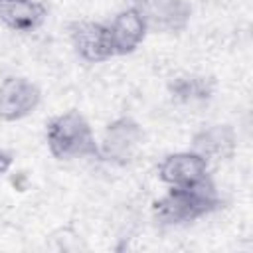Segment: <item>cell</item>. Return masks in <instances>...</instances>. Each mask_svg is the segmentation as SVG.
<instances>
[{
  "label": "cell",
  "mask_w": 253,
  "mask_h": 253,
  "mask_svg": "<svg viewBox=\"0 0 253 253\" xmlns=\"http://www.w3.org/2000/svg\"><path fill=\"white\" fill-rule=\"evenodd\" d=\"M221 204L213 182L208 180L196 186L170 188L152 204V215L160 225L180 227L217 211Z\"/></svg>",
  "instance_id": "6da1fadb"
},
{
  "label": "cell",
  "mask_w": 253,
  "mask_h": 253,
  "mask_svg": "<svg viewBox=\"0 0 253 253\" xmlns=\"http://www.w3.org/2000/svg\"><path fill=\"white\" fill-rule=\"evenodd\" d=\"M45 144L55 160H99V140L85 115H81L77 109H69L47 121Z\"/></svg>",
  "instance_id": "7a4b0ae2"
},
{
  "label": "cell",
  "mask_w": 253,
  "mask_h": 253,
  "mask_svg": "<svg viewBox=\"0 0 253 253\" xmlns=\"http://www.w3.org/2000/svg\"><path fill=\"white\" fill-rule=\"evenodd\" d=\"M144 142V130L132 117H119L111 121L99 140V160L126 166L136 158Z\"/></svg>",
  "instance_id": "3957f363"
},
{
  "label": "cell",
  "mask_w": 253,
  "mask_h": 253,
  "mask_svg": "<svg viewBox=\"0 0 253 253\" xmlns=\"http://www.w3.org/2000/svg\"><path fill=\"white\" fill-rule=\"evenodd\" d=\"M69 42L75 55L85 63H105L115 55L109 24L79 20L69 24Z\"/></svg>",
  "instance_id": "277c9868"
},
{
  "label": "cell",
  "mask_w": 253,
  "mask_h": 253,
  "mask_svg": "<svg viewBox=\"0 0 253 253\" xmlns=\"http://www.w3.org/2000/svg\"><path fill=\"white\" fill-rule=\"evenodd\" d=\"M156 174L160 182H164L170 188H186V186H196L211 180L210 162L198 152H194L192 148L166 154L160 160Z\"/></svg>",
  "instance_id": "5b68a950"
},
{
  "label": "cell",
  "mask_w": 253,
  "mask_h": 253,
  "mask_svg": "<svg viewBox=\"0 0 253 253\" xmlns=\"http://www.w3.org/2000/svg\"><path fill=\"white\" fill-rule=\"evenodd\" d=\"M42 103L40 87L22 75H10L0 83V121L16 123L30 117Z\"/></svg>",
  "instance_id": "8992f818"
},
{
  "label": "cell",
  "mask_w": 253,
  "mask_h": 253,
  "mask_svg": "<svg viewBox=\"0 0 253 253\" xmlns=\"http://www.w3.org/2000/svg\"><path fill=\"white\" fill-rule=\"evenodd\" d=\"M148 24V30L178 34L184 32L192 18V6L188 0H130Z\"/></svg>",
  "instance_id": "52a82bcc"
},
{
  "label": "cell",
  "mask_w": 253,
  "mask_h": 253,
  "mask_svg": "<svg viewBox=\"0 0 253 253\" xmlns=\"http://www.w3.org/2000/svg\"><path fill=\"white\" fill-rule=\"evenodd\" d=\"M148 32H150L148 24L136 8L126 6L121 12H117V16L109 24V34H111L115 55H128L136 51L138 45L146 40Z\"/></svg>",
  "instance_id": "ba28073f"
},
{
  "label": "cell",
  "mask_w": 253,
  "mask_h": 253,
  "mask_svg": "<svg viewBox=\"0 0 253 253\" xmlns=\"http://www.w3.org/2000/svg\"><path fill=\"white\" fill-rule=\"evenodd\" d=\"M192 150L208 162L229 160L237 150V132L227 123L208 125L192 136Z\"/></svg>",
  "instance_id": "9c48e42d"
},
{
  "label": "cell",
  "mask_w": 253,
  "mask_h": 253,
  "mask_svg": "<svg viewBox=\"0 0 253 253\" xmlns=\"http://www.w3.org/2000/svg\"><path fill=\"white\" fill-rule=\"evenodd\" d=\"M47 6L40 0H0V22L18 34H32L47 20Z\"/></svg>",
  "instance_id": "30bf717a"
},
{
  "label": "cell",
  "mask_w": 253,
  "mask_h": 253,
  "mask_svg": "<svg viewBox=\"0 0 253 253\" xmlns=\"http://www.w3.org/2000/svg\"><path fill=\"white\" fill-rule=\"evenodd\" d=\"M168 91L176 101H182V103L204 101L211 97L213 81L208 77H200V75H184V77L172 79L168 85Z\"/></svg>",
  "instance_id": "8fae6325"
},
{
  "label": "cell",
  "mask_w": 253,
  "mask_h": 253,
  "mask_svg": "<svg viewBox=\"0 0 253 253\" xmlns=\"http://www.w3.org/2000/svg\"><path fill=\"white\" fill-rule=\"evenodd\" d=\"M12 162H14V156H12V152H8V150L0 148V176H2V174H6V172L10 170Z\"/></svg>",
  "instance_id": "7c38bea8"
}]
</instances>
